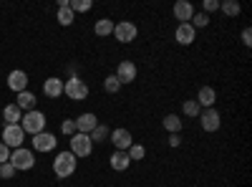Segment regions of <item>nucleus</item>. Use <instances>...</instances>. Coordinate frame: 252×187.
Here are the masks:
<instances>
[{
    "label": "nucleus",
    "instance_id": "nucleus-12",
    "mask_svg": "<svg viewBox=\"0 0 252 187\" xmlns=\"http://www.w3.org/2000/svg\"><path fill=\"white\" fill-rule=\"evenodd\" d=\"M73 121H76V132H78V134H91V132L98 127V124H101V121L96 119V114H91V112L76 116Z\"/></svg>",
    "mask_w": 252,
    "mask_h": 187
},
{
    "label": "nucleus",
    "instance_id": "nucleus-25",
    "mask_svg": "<svg viewBox=\"0 0 252 187\" xmlns=\"http://www.w3.org/2000/svg\"><path fill=\"white\" fill-rule=\"evenodd\" d=\"M109 134H111V129L106 127V124H98V127L89 134L91 137V142H96V144H103V142H109Z\"/></svg>",
    "mask_w": 252,
    "mask_h": 187
},
{
    "label": "nucleus",
    "instance_id": "nucleus-1",
    "mask_svg": "<svg viewBox=\"0 0 252 187\" xmlns=\"http://www.w3.org/2000/svg\"><path fill=\"white\" fill-rule=\"evenodd\" d=\"M76 164H78V159H76L73 152H58L56 159H53V172H56V177L66 180L76 172Z\"/></svg>",
    "mask_w": 252,
    "mask_h": 187
},
{
    "label": "nucleus",
    "instance_id": "nucleus-10",
    "mask_svg": "<svg viewBox=\"0 0 252 187\" xmlns=\"http://www.w3.org/2000/svg\"><path fill=\"white\" fill-rule=\"evenodd\" d=\"M56 134H51V132H40V134H35L33 137V150L35 152H40V154H48V152H53L56 150Z\"/></svg>",
    "mask_w": 252,
    "mask_h": 187
},
{
    "label": "nucleus",
    "instance_id": "nucleus-29",
    "mask_svg": "<svg viewBox=\"0 0 252 187\" xmlns=\"http://www.w3.org/2000/svg\"><path fill=\"white\" fill-rule=\"evenodd\" d=\"M126 154H129V159H131V162H141V159L146 157V150H144V144H136V142H134L131 147L126 150Z\"/></svg>",
    "mask_w": 252,
    "mask_h": 187
},
{
    "label": "nucleus",
    "instance_id": "nucleus-7",
    "mask_svg": "<svg viewBox=\"0 0 252 187\" xmlns=\"http://www.w3.org/2000/svg\"><path fill=\"white\" fill-rule=\"evenodd\" d=\"M68 152H73L76 154V159H81V157H89L91 152H94V142H91V137L89 134H73L71 137V150Z\"/></svg>",
    "mask_w": 252,
    "mask_h": 187
},
{
    "label": "nucleus",
    "instance_id": "nucleus-21",
    "mask_svg": "<svg viewBox=\"0 0 252 187\" xmlns=\"http://www.w3.org/2000/svg\"><path fill=\"white\" fill-rule=\"evenodd\" d=\"M15 104H18V109H20V112H33V109H35V94H31V91H20L18 99H15Z\"/></svg>",
    "mask_w": 252,
    "mask_h": 187
},
{
    "label": "nucleus",
    "instance_id": "nucleus-4",
    "mask_svg": "<svg viewBox=\"0 0 252 187\" xmlns=\"http://www.w3.org/2000/svg\"><path fill=\"white\" fill-rule=\"evenodd\" d=\"M63 94H66L71 101H83L89 96V86H86V81H83V78L71 76L68 81H63Z\"/></svg>",
    "mask_w": 252,
    "mask_h": 187
},
{
    "label": "nucleus",
    "instance_id": "nucleus-5",
    "mask_svg": "<svg viewBox=\"0 0 252 187\" xmlns=\"http://www.w3.org/2000/svg\"><path fill=\"white\" fill-rule=\"evenodd\" d=\"M23 142H26V132L20 129V124H5L3 127V144L10 150H18V147H23Z\"/></svg>",
    "mask_w": 252,
    "mask_h": 187
},
{
    "label": "nucleus",
    "instance_id": "nucleus-17",
    "mask_svg": "<svg viewBox=\"0 0 252 187\" xmlns=\"http://www.w3.org/2000/svg\"><path fill=\"white\" fill-rule=\"evenodd\" d=\"M56 20L66 28V26H71L73 20H76V15H73V10L68 8V0H58V13H56Z\"/></svg>",
    "mask_w": 252,
    "mask_h": 187
},
{
    "label": "nucleus",
    "instance_id": "nucleus-2",
    "mask_svg": "<svg viewBox=\"0 0 252 187\" xmlns=\"http://www.w3.org/2000/svg\"><path fill=\"white\" fill-rule=\"evenodd\" d=\"M20 129H23L26 134H33V137L40 134V132H46V114L38 112V109L26 112L23 119H20Z\"/></svg>",
    "mask_w": 252,
    "mask_h": 187
},
{
    "label": "nucleus",
    "instance_id": "nucleus-27",
    "mask_svg": "<svg viewBox=\"0 0 252 187\" xmlns=\"http://www.w3.org/2000/svg\"><path fill=\"white\" fill-rule=\"evenodd\" d=\"M103 91H106V94H119L121 91V81L114 74H109L106 78H103Z\"/></svg>",
    "mask_w": 252,
    "mask_h": 187
},
{
    "label": "nucleus",
    "instance_id": "nucleus-24",
    "mask_svg": "<svg viewBox=\"0 0 252 187\" xmlns=\"http://www.w3.org/2000/svg\"><path fill=\"white\" fill-rule=\"evenodd\" d=\"M220 10L224 15H229V18H235V15L242 13V5L237 3V0H220Z\"/></svg>",
    "mask_w": 252,
    "mask_h": 187
},
{
    "label": "nucleus",
    "instance_id": "nucleus-33",
    "mask_svg": "<svg viewBox=\"0 0 252 187\" xmlns=\"http://www.w3.org/2000/svg\"><path fill=\"white\" fill-rule=\"evenodd\" d=\"M202 13H215V10H220V0H204L202 3Z\"/></svg>",
    "mask_w": 252,
    "mask_h": 187
},
{
    "label": "nucleus",
    "instance_id": "nucleus-18",
    "mask_svg": "<svg viewBox=\"0 0 252 187\" xmlns=\"http://www.w3.org/2000/svg\"><path fill=\"white\" fill-rule=\"evenodd\" d=\"M109 164H111L114 172H126V170H129V164H131V159H129L126 152H116L114 150V154L109 157Z\"/></svg>",
    "mask_w": 252,
    "mask_h": 187
},
{
    "label": "nucleus",
    "instance_id": "nucleus-13",
    "mask_svg": "<svg viewBox=\"0 0 252 187\" xmlns=\"http://www.w3.org/2000/svg\"><path fill=\"white\" fill-rule=\"evenodd\" d=\"M8 89L15 91V94L28 91V74H26V71H20V69L10 71V74H8Z\"/></svg>",
    "mask_w": 252,
    "mask_h": 187
},
{
    "label": "nucleus",
    "instance_id": "nucleus-36",
    "mask_svg": "<svg viewBox=\"0 0 252 187\" xmlns=\"http://www.w3.org/2000/svg\"><path fill=\"white\" fill-rule=\"evenodd\" d=\"M182 144V137L179 134H169V147H179Z\"/></svg>",
    "mask_w": 252,
    "mask_h": 187
},
{
    "label": "nucleus",
    "instance_id": "nucleus-28",
    "mask_svg": "<svg viewBox=\"0 0 252 187\" xmlns=\"http://www.w3.org/2000/svg\"><path fill=\"white\" fill-rule=\"evenodd\" d=\"M68 8L73 10V15L76 13H89L94 8V3H91V0H68Z\"/></svg>",
    "mask_w": 252,
    "mask_h": 187
},
{
    "label": "nucleus",
    "instance_id": "nucleus-20",
    "mask_svg": "<svg viewBox=\"0 0 252 187\" xmlns=\"http://www.w3.org/2000/svg\"><path fill=\"white\" fill-rule=\"evenodd\" d=\"M94 33H96L98 38L111 36V33H114V20H111V18H98L96 23H94Z\"/></svg>",
    "mask_w": 252,
    "mask_h": 187
},
{
    "label": "nucleus",
    "instance_id": "nucleus-3",
    "mask_svg": "<svg viewBox=\"0 0 252 187\" xmlns=\"http://www.w3.org/2000/svg\"><path fill=\"white\" fill-rule=\"evenodd\" d=\"M15 172H28L35 167V154L33 150H26V147H18V150H10V159H8Z\"/></svg>",
    "mask_w": 252,
    "mask_h": 187
},
{
    "label": "nucleus",
    "instance_id": "nucleus-22",
    "mask_svg": "<svg viewBox=\"0 0 252 187\" xmlns=\"http://www.w3.org/2000/svg\"><path fill=\"white\" fill-rule=\"evenodd\" d=\"M161 124H164V129L169 132V134H179V132H182V127H184L182 116H177V114H166V116L161 119Z\"/></svg>",
    "mask_w": 252,
    "mask_h": 187
},
{
    "label": "nucleus",
    "instance_id": "nucleus-35",
    "mask_svg": "<svg viewBox=\"0 0 252 187\" xmlns=\"http://www.w3.org/2000/svg\"><path fill=\"white\" fill-rule=\"evenodd\" d=\"M242 43H245L247 48L252 46V28H245V31H242Z\"/></svg>",
    "mask_w": 252,
    "mask_h": 187
},
{
    "label": "nucleus",
    "instance_id": "nucleus-9",
    "mask_svg": "<svg viewBox=\"0 0 252 187\" xmlns=\"http://www.w3.org/2000/svg\"><path fill=\"white\" fill-rule=\"evenodd\" d=\"M109 142L116 147V152H126V150H129L131 144H134V137H131L129 129H111Z\"/></svg>",
    "mask_w": 252,
    "mask_h": 187
},
{
    "label": "nucleus",
    "instance_id": "nucleus-16",
    "mask_svg": "<svg viewBox=\"0 0 252 187\" xmlns=\"http://www.w3.org/2000/svg\"><path fill=\"white\" fill-rule=\"evenodd\" d=\"M197 104H199L202 109H212L215 104H217V91L212 86H202L197 91Z\"/></svg>",
    "mask_w": 252,
    "mask_h": 187
},
{
    "label": "nucleus",
    "instance_id": "nucleus-32",
    "mask_svg": "<svg viewBox=\"0 0 252 187\" xmlns=\"http://www.w3.org/2000/svg\"><path fill=\"white\" fill-rule=\"evenodd\" d=\"M0 177H3V180H10V177H15V167H13L10 162H3V164H0Z\"/></svg>",
    "mask_w": 252,
    "mask_h": 187
},
{
    "label": "nucleus",
    "instance_id": "nucleus-15",
    "mask_svg": "<svg viewBox=\"0 0 252 187\" xmlns=\"http://www.w3.org/2000/svg\"><path fill=\"white\" fill-rule=\"evenodd\" d=\"M172 13H174V18L179 20V23H189V20H192V15H194V5L189 3V0H177L174 8H172Z\"/></svg>",
    "mask_w": 252,
    "mask_h": 187
},
{
    "label": "nucleus",
    "instance_id": "nucleus-31",
    "mask_svg": "<svg viewBox=\"0 0 252 187\" xmlns=\"http://www.w3.org/2000/svg\"><path fill=\"white\" fill-rule=\"evenodd\" d=\"M61 132L66 134V137H73V134H76V121H73V119H63Z\"/></svg>",
    "mask_w": 252,
    "mask_h": 187
},
{
    "label": "nucleus",
    "instance_id": "nucleus-23",
    "mask_svg": "<svg viewBox=\"0 0 252 187\" xmlns=\"http://www.w3.org/2000/svg\"><path fill=\"white\" fill-rule=\"evenodd\" d=\"M3 119H5V124H20L23 112L18 109V104H8V107L3 109Z\"/></svg>",
    "mask_w": 252,
    "mask_h": 187
},
{
    "label": "nucleus",
    "instance_id": "nucleus-14",
    "mask_svg": "<svg viewBox=\"0 0 252 187\" xmlns=\"http://www.w3.org/2000/svg\"><path fill=\"white\" fill-rule=\"evenodd\" d=\"M197 38V31L189 26V23H177V31H174V40L179 46H192Z\"/></svg>",
    "mask_w": 252,
    "mask_h": 187
},
{
    "label": "nucleus",
    "instance_id": "nucleus-30",
    "mask_svg": "<svg viewBox=\"0 0 252 187\" xmlns=\"http://www.w3.org/2000/svg\"><path fill=\"white\" fill-rule=\"evenodd\" d=\"M189 26H192L194 31H197V28H207V26H209V15H207V13H194L192 20H189Z\"/></svg>",
    "mask_w": 252,
    "mask_h": 187
},
{
    "label": "nucleus",
    "instance_id": "nucleus-11",
    "mask_svg": "<svg viewBox=\"0 0 252 187\" xmlns=\"http://www.w3.org/2000/svg\"><path fill=\"white\" fill-rule=\"evenodd\" d=\"M114 76L121 81V86L124 84H131V81H136V64H134V61H121V64L116 66V74Z\"/></svg>",
    "mask_w": 252,
    "mask_h": 187
},
{
    "label": "nucleus",
    "instance_id": "nucleus-19",
    "mask_svg": "<svg viewBox=\"0 0 252 187\" xmlns=\"http://www.w3.org/2000/svg\"><path fill=\"white\" fill-rule=\"evenodd\" d=\"M43 94H46L48 99H58V96L63 94V81L56 78V76L46 78V81H43Z\"/></svg>",
    "mask_w": 252,
    "mask_h": 187
},
{
    "label": "nucleus",
    "instance_id": "nucleus-8",
    "mask_svg": "<svg viewBox=\"0 0 252 187\" xmlns=\"http://www.w3.org/2000/svg\"><path fill=\"white\" fill-rule=\"evenodd\" d=\"M199 124H202L204 132H217L222 127V116H220V112L215 107L212 109H202L199 112Z\"/></svg>",
    "mask_w": 252,
    "mask_h": 187
},
{
    "label": "nucleus",
    "instance_id": "nucleus-26",
    "mask_svg": "<svg viewBox=\"0 0 252 187\" xmlns=\"http://www.w3.org/2000/svg\"><path fill=\"white\" fill-rule=\"evenodd\" d=\"M182 112H184V116H199V112H202V107L197 104V99H187L184 104H182Z\"/></svg>",
    "mask_w": 252,
    "mask_h": 187
},
{
    "label": "nucleus",
    "instance_id": "nucleus-6",
    "mask_svg": "<svg viewBox=\"0 0 252 187\" xmlns=\"http://www.w3.org/2000/svg\"><path fill=\"white\" fill-rule=\"evenodd\" d=\"M119 43H131V40H136L139 36V28L136 23H131V20H121V23H114V33H111Z\"/></svg>",
    "mask_w": 252,
    "mask_h": 187
},
{
    "label": "nucleus",
    "instance_id": "nucleus-34",
    "mask_svg": "<svg viewBox=\"0 0 252 187\" xmlns=\"http://www.w3.org/2000/svg\"><path fill=\"white\" fill-rule=\"evenodd\" d=\"M8 159H10V147H5V144L0 142V164L8 162Z\"/></svg>",
    "mask_w": 252,
    "mask_h": 187
}]
</instances>
